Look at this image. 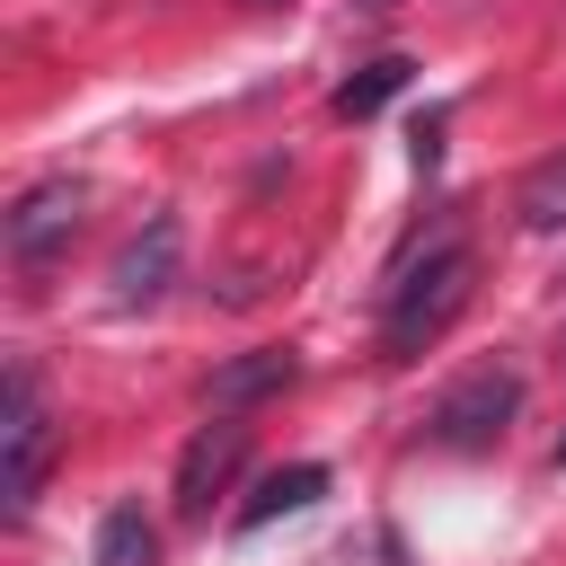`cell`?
<instances>
[{
  "mask_svg": "<svg viewBox=\"0 0 566 566\" xmlns=\"http://www.w3.org/2000/svg\"><path fill=\"white\" fill-rule=\"evenodd\" d=\"M363 9H389V0H363Z\"/></svg>",
  "mask_w": 566,
  "mask_h": 566,
  "instance_id": "14",
  "label": "cell"
},
{
  "mask_svg": "<svg viewBox=\"0 0 566 566\" xmlns=\"http://www.w3.org/2000/svg\"><path fill=\"white\" fill-rule=\"evenodd\" d=\"M318 495H327V469H318V460H292V469L256 478V495L239 504V531H265V522H283V513H310Z\"/></svg>",
  "mask_w": 566,
  "mask_h": 566,
  "instance_id": "8",
  "label": "cell"
},
{
  "mask_svg": "<svg viewBox=\"0 0 566 566\" xmlns=\"http://www.w3.org/2000/svg\"><path fill=\"white\" fill-rule=\"evenodd\" d=\"M159 557V531L133 513V504H115L106 522H97V566H150Z\"/></svg>",
  "mask_w": 566,
  "mask_h": 566,
  "instance_id": "11",
  "label": "cell"
},
{
  "mask_svg": "<svg viewBox=\"0 0 566 566\" xmlns=\"http://www.w3.org/2000/svg\"><path fill=\"white\" fill-rule=\"evenodd\" d=\"M513 416H522V371H513V363H478V371H460V380L433 398L424 433H433L442 451H495V442L513 433Z\"/></svg>",
  "mask_w": 566,
  "mask_h": 566,
  "instance_id": "2",
  "label": "cell"
},
{
  "mask_svg": "<svg viewBox=\"0 0 566 566\" xmlns=\"http://www.w3.org/2000/svg\"><path fill=\"white\" fill-rule=\"evenodd\" d=\"M239 460H248V424H239V416L195 424V442L177 451V513H186V522H203V513H212V495L239 478Z\"/></svg>",
  "mask_w": 566,
  "mask_h": 566,
  "instance_id": "6",
  "label": "cell"
},
{
  "mask_svg": "<svg viewBox=\"0 0 566 566\" xmlns=\"http://www.w3.org/2000/svg\"><path fill=\"white\" fill-rule=\"evenodd\" d=\"M44 469H53V416H44V389H35V371H9V407H0V495H9V513L35 504Z\"/></svg>",
  "mask_w": 566,
  "mask_h": 566,
  "instance_id": "3",
  "label": "cell"
},
{
  "mask_svg": "<svg viewBox=\"0 0 566 566\" xmlns=\"http://www.w3.org/2000/svg\"><path fill=\"white\" fill-rule=\"evenodd\" d=\"M513 212H522V230H531V239H557V230H566V150H557V159H539V168L513 186Z\"/></svg>",
  "mask_w": 566,
  "mask_h": 566,
  "instance_id": "9",
  "label": "cell"
},
{
  "mask_svg": "<svg viewBox=\"0 0 566 566\" xmlns=\"http://www.w3.org/2000/svg\"><path fill=\"white\" fill-rule=\"evenodd\" d=\"M469 292H478V256H469V248H433L424 265H398L389 318H380V354H389V363H416L424 345H442L451 318L469 310Z\"/></svg>",
  "mask_w": 566,
  "mask_h": 566,
  "instance_id": "1",
  "label": "cell"
},
{
  "mask_svg": "<svg viewBox=\"0 0 566 566\" xmlns=\"http://www.w3.org/2000/svg\"><path fill=\"white\" fill-rule=\"evenodd\" d=\"M557 460H566V442H557Z\"/></svg>",
  "mask_w": 566,
  "mask_h": 566,
  "instance_id": "15",
  "label": "cell"
},
{
  "mask_svg": "<svg viewBox=\"0 0 566 566\" xmlns=\"http://www.w3.org/2000/svg\"><path fill=\"white\" fill-rule=\"evenodd\" d=\"M433 159H442V115H424V124H416V168H433Z\"/></svg>",
  "mask_w": 566,
  "mask_h": 566,
  "instance_id": "12",
  "label": "cell"
},
{
  "mask_svg": "<svg viewBox=\"0 0 566 566\" xmlns=\"http://www.w3.org/2000/svg\"><path fill=\"white\" fill-rule=\"evenodd\" d=\"M407 80H416V62H407V53H380V62H363V71L336 88V115H345V124H363V115H380Z\"/></svg>",
  "mask_w": 566,
  "mask_h": 566,
  "instance_id": "10",
  "label": "cell"
},
{
  "mask_svg": "<svg viewBox=\"0 0 566 566\" xmlns=\"http://www.w3.org/2000/svg\"><path fill=\"white\" fill-rule=\"evenodd\" d=\"M292 345H256V354H239V363H221L212 371V416H239V407H256V398H274V389H292Z\"/></svg>",
  "mask_w": 566,
  "mask_h": 566,
  "instance_id": "7",
  "label": "cell"
},
{
  "mask_svg": "<svg viewBox=\"0 0 566 566\" xmlns=\"http://www.w3.org/2000/svg\"><path fill=\"white\" fill-rule=\"evenodd\" d=\"M239 9H283V0H239Z\"/></svg>",
  "mask_w": 566,
  "mask_h": 566,
  "instance_id": "13",
  "label": "cell"
},
{
  "mask_svg": "<svg viewBox=\"0 0 566 566\" xmlns=\"http://www.w3.org/2000/svg\"><path fill=\"white\" fill-rule=\"evenodd\" d=\"M177 256H186V230H177V212H150V221L124 239V256L106 265V283H115V310H150V301L177 283Z\"/></svg>",
  "mask_w": 566,
  "mask_h": 566,
  "instance_id": "5",
  "label": "cell"
},
{
  "mask_svg": "<svg viewBox=\"0 0 566 566\" xmlns=\"http://www.w3.org/2000/svg\"><path fill=\"white\" fill-rule=\"evenodd\" d=\"M80 212H88V186H80V177H35V186L9 203V256H18V265H53V256L80 239Z\"/></svg>",
  "mask_w": 566,
  "mask_h": 566,
  "instance_id": "4",
  "label": "cell"
}]
</instances>
